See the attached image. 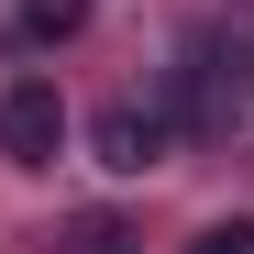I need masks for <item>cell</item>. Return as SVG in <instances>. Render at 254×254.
I'll use <instances>...</instances> for the list:
<instances>
[{
    "mask_svg": "<svg viewBox=\"0 0 254 254\" xmlns=\"http://www.w3.org/2000/svg\"><path fill=\"white\" fill-rule=\"evenodd\" d=\"M66 144V100H56V77H22L11 100H0V155L11 166H56Z\"/></svg>",
    "mask_w": 254,
    "mask_h": 254,
    "instance_id": "1",
    "label": "cell"
},
{
    "mask_svg": "<svg viewBox=\"0 0 254 254\" xmlns=\"http://www.w3.org/2000/svg\"><path fill=\"white\" fill-rule=\"evenodd\" d=\"M89 144H100V166H111V177H144V166L166 155V122H155L144 100H111V111L89 122Z\"/></svg>",
    "mask_w": 254,
    "mask_h": 254,
    "instance_id": "2",
    "label": "cell"
},
{
    "mask_svg": "<svg viewBox=\"0 0 254 254\" xmlns=\"http://www.w3.org/2000/svg\"><path fill=\"white\" fill-rule=\"evenodd\" d=\"M188 254H254V221H210V232H199Z\"/></svg>",
    "mask_w": 254,
    "mask_h": 254,
    "instance_id": "4",
    "label": "cell"
},
{
    "mask_svg": "<svg viewBox=\"0 0 254 254\" xmlns=\"http://www.w3.org/2000/svg\"><path fill=\"white\" fill-rule=\"evenodd\" d=\"M89 33V0H22V45H66Z\"/></svg>",
    "mask_w": 254,
    "mask_h": 254,
    "instance_id": "3",
    "label": "cell"
}]
</instances>
